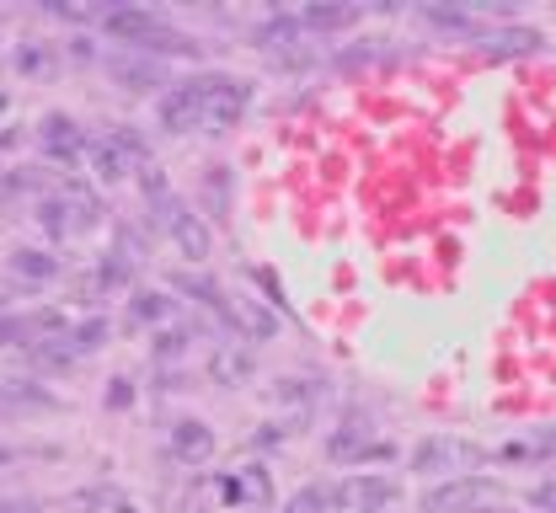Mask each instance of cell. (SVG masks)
<instances>
[{"instance_id": "6da1fadb", "label": "cell", "mask_w": 556, "mask_h": 513, "mask_svg": "<svg viewBox=\"0 0 556 513\" xmlns=\"http://www.w3.org/2000/svg\"><path fill=\"white\" fill-rule=\"evenodd\" d=\"M503 503V487L492 476H450L434 492H423V513H487Z\"/></svg>"}, {"instance_id": "7a4b0ae2", "label": "cell", "mask_w": 556, "mask_h": 513, "mask_svg": "<svg viewBox=\"0 0 556 513\" xmlns=\"http://www.w3.org/2000/svg\"><path fill=\"white\" fill-rule=\"evenodd\" d=\"M150 209H156V220H161V230L177 241V252L182 257H193V262H204L209 257V225L198 220V214L182 204L177 193H161V198H150Z\"/></svg>"}, {"instance_id": "3957f363", "label": "cell", "mask_w": 556, "mask_h": 513, "mask_svg": "<svg viewBox=\"0 0 556 513\" xmlns=\"http://www.w3.org/2000/svg\"><path fill=\"white\" fill-rule=\"evenodd\" d=\"M193 91L204 102V129H230L246 113V81H230V75H193Z\"/></svg>"}, {"instance_id": "277c9868", "label": "cell", "mask_w": 556, "mask_h": 513, "mask_svg": "<svg viewBox=\"0 0 556 513\" xmlns=\"http://www.w3.org/2000/svg\"><path fill=\"white\" fill-rule=\"evenodd\" d=\"M482 460V449L466 444V439H450V433H439V439H423L412 449V471H434V476H471V465Z\"/></svg>"}, {"instance_id": "5b68a950", "label": "cell", "mask_w": 556, "mask_h": 513, "mask_svg": "<svg viewBox=\"0 0 556 513\" xmlns=\"http://www.w3.org/2000/svg\"><path fill=\"white\" fill-rule=\"evenodd\" d=\"M396 503V481L385 476H348L332 487V513H385Z\"/></svg>"}, {"instance_id": "8992f818", "label": "cell", "mask_w": 556, "mask_h": 513, "mask_svg": "<svg viewBox=\"0 0 556 513\" xmlns=\"http://www.w3.org/2000/svg\"><path fill=\"white\" fill-rule=\"evenodd\" d=\"M209 380L214 385H225V391H236V385L252 380V348L236 337V342H214V353H209Z\"/></svg>"}, {"instance_id": "52a82bcc", "label": "cell", "mask_w": 556, "mask_h": 513, "mask_svg": "<svg viewBox=\"0 0 556 513\" xmlns=\"http://www.w3.org/2000/svg\"><path fill=\"white\" fill-rule=\"evenodd\" d=\"M161 129L166 134H188V129H204V102H198L193 81H182L172 97H161Z\"/></svg>"}, {"instance_id": "ba28073f", "label": "cell", "mask_w": 556, "mask_h": 513, "mask_svg": "<svg viewBox=\"0 0 556 513\" xmlns=\"http://www.w3.org/2000/svg\"><path fill=\"white\" fill-rule=\"evenodd\" d=\"M38 129H43V150H49L54 161H75V155L86 161V129H81L75 118H65V113H49V118L38 123Z\"/></svg>"}, {"instance_id": "9c48e42d", "label": "cell", "mask_w": 556, "mask_h": 513, "mask_svg": "<svg viewBox=\"0 0 556 513\" xmlns=\"http://www.w3.org/2000/svg\"><path fill=\"white\" fill-rule=\"evenodd\" d=\"M172 455L188 460V465L209 460V455H214V428L198 423V417H182V423H172Z\"/></svg>"}, {"instance_id": "30bf717a", "label": "cell", "mask_w": 556, "mask_h": 513, "mask_svg": "<svg viewBox=\"0 0 556 513\" xmlns=\"http://www.w3.org/2000/svg\"><path fill=\"white\" fill-rule=\"evenodd\" d=\"M102 27L118 43H129V49H134V43H145L150 33H161V17H156V11H107Z\"/></svg>"}, {"instance_id": "8fae6325", "label": "cell", "mask_w": 556, "mask_h": 513, "mask_svg": "<svg viewBox=\"0 0 556 513\" xmlns=\"http://www.w3.org/2000/svg\"><path fill=\"white\" fill-rule=\"evenodd\" d=\"M6 268L17 273L22 284H49V278H59V257L38 252V246H17V252L6 257Z\"/></svg>"}, {"instance_id": "7c38bea8", "label": "cell", "mask_w": 556, "mask_h": 513, "mask_svg": "<svg viewBox=\"0 0 556 513\" xmlns=\"http://www.w3.org/2000/svg\"><path fill=\"white\" fill-rule=\"evenodd\" d=\"M86 161H91V171H97L102 182H123V177H129V166H134L113 139H86Z\"/></svg>"}, {"instance_id": "4fadbf2b", "label": "cell", "mask_w": 556, "mask_h": 513, "mask_svg": "<svg viewBox=\"0 0 556 513\" xmlns=\"http://www.w3.org/2000/svg\"><path fill=\"white\" fill-rule=\"evenodd\" d=\"M107 75H113L118 86H129V91H150V86H166V75L161 65H145V59H107Z\"/></svg>"}, {"instance_id": "5bb4252c", "label": "cell", "mask_w": 556, "mask_h": 513, "mask_svg": "<svg viewBox=\"0 0 556 513\" xmlns=\"http://www.w3.org/2000/svg\"><path fill=\"white\" fill-rule=\"evenodd\" d=\"M300 38H305L300 17H268V22L252 27V43H257V49H295Z\"/></svg>"}, {"instance_id": "9a60e30c", "label": "cell", "mask_w": 556, "mask_h": 513, "mask_svg": "<svg viewBox=\"0 0 556 513\" xmlns=\"http://www.w3.org/2000/svg\"><path fill=\"white\" fill-rule=\"evenodd\" d=\"M353 22H359V6H305L300 11L305 33H337V27H353Z\"/></svg>"}, {"instance_id": "2e32d148", "label": "cell", "mask_w": 556, "mask_h": 513, "mask_svg": "<svg viewBox=\"0 0 556 513\" xmlns=\"http://www.w3.org/2000/svg\"><path fill=\"white\" fill-rule=\"evenodd\" d=\"M482 43H487V49H498V54H535L546 38H540L535 27H503V33H487Z\"/></svg>"}, {"instance_id": "e0dca14e", "label": "cell", "mask_w": 556, "mask_h": 513, "mask_svg": "<svg viewBox=\"0 0 556 513\" xmlns=\"http://www.w3.org/2000/svg\"><path fill=\"white\" fill-rule=\"evenodd\" d=\"M38 225L49 230V236H75V209H70V198H43L38 204Z\"/></svg>"}, {"instance_id": "ac0fdd59", "label": "cell", "mask_w": 556, "mask_h": 513, "mask_svg": "<svg viewBox=\"0 0 556 513\" xmlns=\"http://www.w3.org/2000/svg\"><path fill=\"white\" fill-rule=\"evenodd\" d=\"M65 342H70L75 359H81V353H97L102 342H107V321H102V316H91V321H81V326H70Z\"/></svg>"}, {"instance_id": "d6986e66", "label": "cell", "mask_w": 556, "mask_h": 513, "mask_svg": "<svg viewBox=\"0 0 556 513\" xmlns=\"http://www.w3.org/2000/svg\"><path fill=\"white\" fill-rule=\"evenodd\" d=\"M129 316L134 321H161V316H172V300L156 294V289H145V294H134V300H129Z\"/></svg>"}, {"instance_id": "ffe728a7", "label": "cell", "mask_w": 556, "mask_h": 513, "mask_svg": "<svg viewBox=\"0 0 556 513\" xmlns=\"http://www.w3.org/2000/svg\"><path fill=\"white\" fill-rule=\"evenodd\" d=\"M359 449H364V428H343V433H332V439H327L332 460H353Z\"/></svg>"}, {"instance_id": "44dd1931", "label": "cell", "mask_w": 556, "mask_h": 513, "mask_svg": "<svg viewBox=\"0 0 556 513\" xmlns=\"http://www.w3.org/2000/svg\"><path fill=\"white\" fill-rule=\"evenodd\" d=\"M289 513H332V487H305L295 503H289Z\"/></svg>"}, {"instance_id": "7402d4cb", "label": "cell", "mask_w": 556, "mask_h": 513, "mask_svg": "<svg viewBox=\"0 0 556 513\" xmlns=\"http://www.w3.org/2000/svg\"><path fill=\"white\" fill-rule=\"evenodd\" d=\"M0 396H11V401H27V407H49V391H38V385H27V380H6L0 385Z\"/></svg>"}, {"instance_id": "603a6c76", "label": "cell", "mask_w": 556, "mask_h": 513, "mask_svg": "<svg viewBox=\"0 0 556 513\" xmlns=\"http://www.w3.org/2000/svg\"><path fill=\"white\" fill-rule=\"evenodd\" d=\"M17 70H22V75H49V70H54V54L27 43V49H17Z\"/></svg>"}, {"instance_id": "cb8c5ba5", "label": "cell", "mask_w": 556, "mask_h": 513, "mask_svg": "<svg viewBox=\"0 0 556 513\" xmlns=\"http://www.w3.org/2000/svg\"><path fill=\"white\" fill-rule=\"evenodd\" d=\"M204 198H209L214 214H225V204H230V177H225V171H209V177H204Z\"/></svg>"}, {"instance_id": "d4e9b609", "label": "cell", "mask_w": 556, "mask_h": 513, "mask_svg": "<svg viewBox=\"0 0 556 513\" xmlns=\"http://www.w3.org/2000/svg\"><path fill=\"white\" fill-rule=\"evenodd\" d=\"M139 188H145V198H161V193H172V188H166V171H161L156 161H145V166H139Z\"/></svg>"}, {"instance_id": "484cf974", "label": "cell", "mask_w": 556, "mask_h": 513, "mask_svg": "<svg viewBox=\"0 0 556 513\" xmlns=\"http://www.w3.org/2000/svg\"><path fill=\"white\" fill-rule=\"evenodd\" d=\"M182 348H188V332H161L156 337V359H182Z\"/></svg>"}, {"instance_id": "4316f807", "label": "cell", "mask_w": 556, "mask_h": 513, "mask_svg": "<svg viewBox=\"0 0 556 513\" xmlns=\"http://www.w3.org/2000/svg\"><path fill=\"white\" fill-rule=\"evenodd\" d=\"M273 396H278V401H311V396H316V385H305V380H278V385H273Z\"/></svg>"}, {"instance_id": "83f0119b", "label": "cell", "mask_w": 556, "mask_h": 513, "mask_svg": "<svg viewBox=\"0 0 556 513\" xmlns=\"http://www.w3.org/2000/svg\"><path fill=\"white\" fill-rule=\"evenodd\" d=\"M530 503L540 513H556V481H540V487H530Z\"/></svg>"}, {"instance_id": "f1b7e54d", "label": "cell", "mask_w": 556, "mask_h": 513, "mask_svg": "<svg viewBox=\"0 0 556 513\" xmlns=\"http://www.w3.org/2000/svg\"><path fill=\"white\" fill-rule=\"evenodd\" d=\"M391 455H396V449H391V439H385V444H364V449H359V455H353L348 465H369V460H391Z\"/></svg>"}, {"instance_id": "f546056e", "label": "cell", "mask_w": 556, "mask_h": 513, "mask_svg": "<svg viewBox=\"0 0 556 513\" xmlns=\"http://www.w3.org/2000/svg\"><path fill=\"white\" fill-rule=\"evenodd\" d=\"M241 487L252 492L257 503H268V476H262V471H246V481H241Z\"/></svg>"}, {"instance_id": "4dcf8cb0", "label": "cell", "mask_w": 556, "mask_h": 513, "mask_svg": "<svg viewBox=\"0 0 556 513\" xmlns=\"http://www.w3.org/2000/svg\"><path fill=\"white\" fill-rule=\"evenodd\" d=\"M123 401H134V385H129V380H113V391H107V407H123Z\"/></svg>"}]
</instances>
